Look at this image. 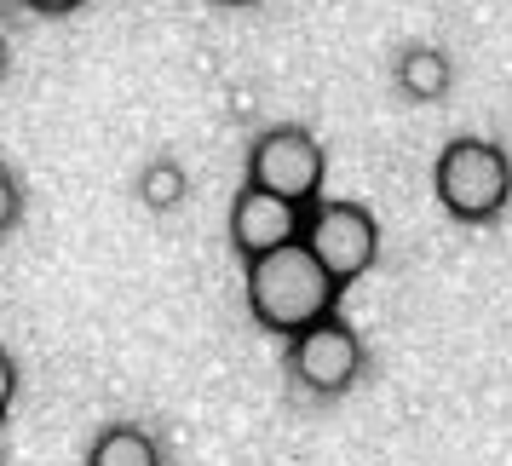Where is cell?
Segmentation results:
<instances>
[{
    "instance_id": "1",
    "label": "cell",
    "mask_w": 512,
    "mask_h": 466,
    "mask_svg": "<svg viewBox=\"0 0 512 466\" xmlns=\"http://www.w3.org/2000/svg\"><path fill=\"white\" fill-rule=\"evenodd\" d=\"M334 300H340V282L328 277V265L305 248V236L248 259V311H254L259 328H271L282 340L311 328L317 317H328Z\"/></svg>"
},
{
    "instance_id": "2",
    "label": "cell",
    "mask_w": 512,
    "mask_h": 466,
    "mask_svg": "<svg viewBox=\"0 0 512 466\" xmlns=\"http://www.w3.org/2000/svg\"><path fill=\"white\" fill-rule=\"evenodd\" d=\"M432 190H438V202H443L449 219H461V225H489L512 196L507 150L489 144V139H449L438 150V167H432Z\"/></svg>"
},
{
    "instance_id": "3",
    "label": "cell",
    "mask_w": 512,
    "mask_h": 466,
    "mask_svg": "<svg viewBox=\"0 0 512 466\" xmlns=\"http://www.w3.org/2000/svg\"><path fill=\"white\" fill-rule=\"evenodd\" d=\"M300 236H305V248L328 265V277L340 282V288L363 277L374 265V254H380V225L357 202H311Z\"/></svg>"
},
{
    "instance_id": "4",
    "label": "cell",
    "mask_w": 512,
    "mask_h": 466,
    "mask_svg": "<svg viewBox=\"0 0 512 466\" xmlns=\"http://www.w3.org/2000/svg\"><path fill=\"white\" fill-rule=\"evenodd\" d=\"M288 374H294L311 397H340V392H351V380L363 374V340L328 311V317H317L311 328L288 334Z\"/></svg>"
},
{
    "instance_id": "5",
    "label": "cell",
    "mask_w": 512,
    "mask_h": 466,
    "mask_svg": "<svg viewBox=\"0 0 512 466\" xmlns=\"http://www.w3.org/2000/svg\"><path fill=\"white\" fill-rule=\"evenodd\" d=\"M248 185H265L311 208L317 190H323V144L311 139L305 127H271L259 133L254 150H248Z\"/></svg>"
},
{
    "instance_id": "6",
    "label": "cell",
    "mask_w": 512,
    "mask_h": 466,
    "mask_svg": "<svg viewBox=\"0 0 512 466\" xmlns=\"http://www.w3.org/2000/svg\"><path fill=\"white\" fill-rule=\"evenodd\" d=\"M305 231V208L300 202H288V196H277V190L265 185H242L231 202V248L242 259H259L271 254V248H282V242H300Z\"/></svg>"
},
{
    "instance_id": "7",
    "label": "cell",
    "mask_w": 512,
    "mask_h": 466,
    "mask_svg": "<svg viewBox=\"0 0 512 466\" xmlns=\"http://www.w3.org/2000/svg\"><path fill=\"white\" fill-rule=\"evenodd\" d=\"M87 466H162V449L139 426H104L87 449Z\"/></svg>"
},
{
    "instance_id": "8",
    "label": "cell",
    "mask_w": 512,
    "mask_h": 466,
    "mask_svg": "<svg viewBox=\"0 0 512 466\" xmlns=\"http://www.w3.org/2000/svg\"><path fill=\"white\" fill-rule=\"evenodd\" d=\"M397 87L415 98V104H432V98L449 93V58L438 47H409L397 58Z\"/></svg>"
},
{
    "instance_id": "9",
    "label": "cell",
    "mask_w": 512,
    "mask_h": 466,
    "mask_svg": "<svg viewBox=\"0 0 512 466\" xmlns=\"http://www.w3.org/2000/svg\"><path fill=\"white\" fill-rule=\"evenodd\" d=\"M139 196H144L156 213L179 208V202H185V167H179V162H150V167L139 173Z\"/></svg>"
},
{
    "instance_id": "10",
    "label": "cell",
    "mask_w": 512,
    "mask_h": 466,
    "mask_svg": "<svg viewBox=\"0 0 512 466\" xmlns=\"http://www.w3.org/2000/svg\"><path fill=\"white\" fill-rule=\"evenodd\" d=\"M18 213H24V190H18V179L0 167V236L18 225Z\"/></svg>"
},
{
    "instance_id": "11",
    "label": "cell",
    "mask_w": 512,
    "mask_h": 466,
    "mask_svg": "<svg viewBox=\"0 0 512 466\" xmlns=\"http://www.w3.org/2000/svg\"><path fill=\"white\" fill-rule=\"evenodd\" d=\"M12 397H18V363H12V351H0V415L12 409Z\"/></svg>"
},
{
    "instance_id": "12",
    "label": "cell",
    "mask_w": 512,
    "mask_h": 466,
    "mask_svg": "<svg viewBox=\"0 0 512 466\" xmlns=\"http://www.w3.org/2000/svg\"><path fill=\"white\" fill-rule=\"evenodd\" d=\"M29 12H47V18H64V12H81L87 0H24Z\"/></svg>"
},
{
    "instance_id": "13",
    "label": "cell",
    "mask_w": 512,
    "mask_h": 466,
    "mask_svg": "<svg viewBox=\"0 0 512 466\" xmlns=\"http://www.w3.org/2000/svg\"><path fill=\"white\" fill-rule=\"evenodd\" d=\"M213 6H254V0H213Z\"/></svg>"
},
{
    "instance_id": "14",
    "label": "cell",
    "mask_w": 512,
    "mask_h": 466,
    "mask_svg": "<svg viewBox=\"0 0 512 466\" xmlns=\"http://www.w3.org/2000/svg\"><path fill=\"white\" fill-rule=\"evenodd\" d=\"M0 75H6V41H0Z\"/></svg>"
}]
</instances>
